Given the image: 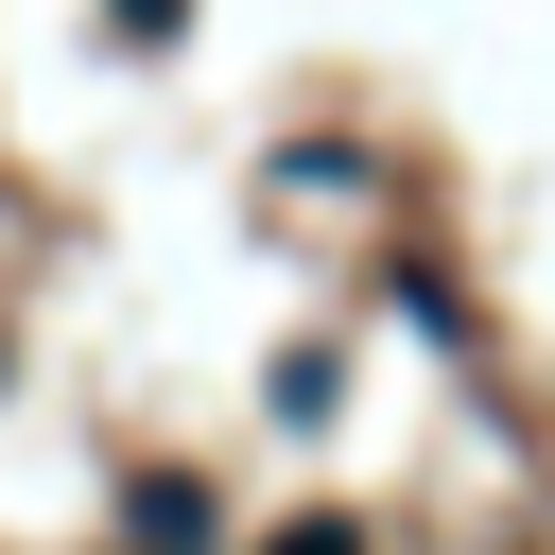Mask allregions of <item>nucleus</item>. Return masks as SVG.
I'll list each match as a JSON object with an SVG mask.
<instances>
[{
  "mask_svg": "<svg viewBox=\"0 0 555 555\" xmlns=\"http://www.w3.org/2000/svg\"><path fill=\"white\" fill-rule=\"evenodd\" d=\"M208 538H225V520H208V503L156 468V486H139V555H208Z\"/></svg>",
  "mask_w": 555,
  "mask_h": 555,
  "instance_id": "obj_1",
  "label": "nucleus"
},
{
  "mask_svg": "<svg viewBox=\"0 0 555 555\" xmlns=\"http://www.w3.org/2000/svg\"><path fill=\"white\" fill-rule=\"evenodd\" d=\"M278 555H364V538H347V520H295V538H278Z\"/></svg>",
  "mask_w": 555,
  "mask_h": 555,
  "instance_id": "obj_2",
  "label": "nucleus"
},
{
  "mask_svg": "<svg viewBox=\"0 0 555 555\" xmlns=\"http://www.w3.org/2000/svg\"><path fill=\"white\" fill-rule=\"evenodd\" d=\"M121 35H173V0H121Z\"/></svg>",
  "mask_w": 555,
  "mask_h": 555,
  "instance_id": "obj_3",
  "label": "nucleus"
}]
</instances>
